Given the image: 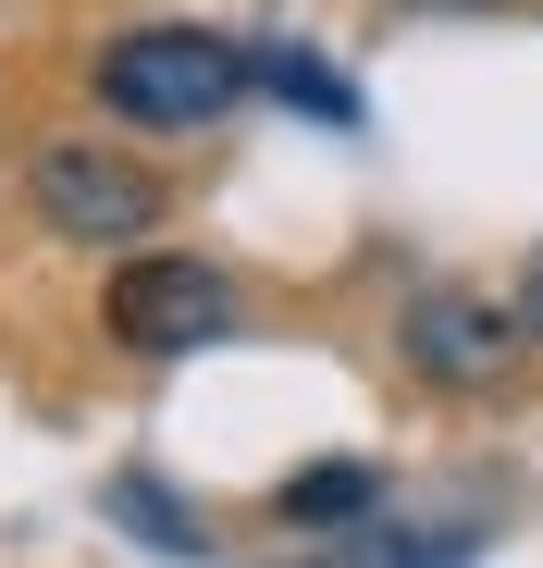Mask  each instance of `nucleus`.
<instances>
[{
  "mask_svg": "<svg viewBox=\"0 0 543 568\" xmlns=\"http://www.w3.org/2000/svg\"><path fill=\"white\" fill-rule=\"evenodd\" d=\"M371 495H383V483H371L358 457H321V469H297V483L272 495V507H285L297 531H358V519H371Z\"/></svg>",
  "mask_w": 543,
  "mask_h": 568,
  "instance_id": "nucleus-5",
  "label": "nucleus"
},
{
  "mask_svg": "<svg viewBox=\"0 0 543 568\" xmlns=\"http://www.w3.org/2000/svg\"><path fill=\"white\" fill-rule=\"evenodd\" d=\"M112 519H124V531H148L161 556H198V544H211V531H198L186 507H173V495L148 483V469H124V483H112Z\"/></svg>",
  "mask_w": 543,
  "mask_h": 568,
  "instance_id": "nucleus-7",
  "label": "nucleus"
},
{
  "mask_svg": "<svg viewBox=\"0 0 543 568\" xmlns=\"http://www.w3.org/2000/svg\"><path fill=\"white\" fill-rule=\"evenodd\" d=\"M519 297H458V284H432V297L408 310V358L432 371V384H494V371L519 358Z\"/></svg>",
  "mask_w": 543,
  "mask_h": 568,
  "instance_id": "nucleus-4",
  "label": "nucleus"
},
{
  "mask_svg": "<svg viewBox=\"0 0 543 568\" xmlns=\"http://www.w3.org/2000/svg\"><path fill=\"white\" fill-rule=\"evenodd\" d=\"M408 13H494V0H408Z\"/></svg>",
  "mask_w": 543,
  "mask_h": 568,
  "instance_id": "nucleus-9",
  "label": "nucleus"
},
{
  "mask_svg": "<svg viewBox=\"0 0 543 568\" xmlns=\"http://www.w3.org/2000/svg\"><path fill=\"white\" fill-rule=\"evenodd\" d=\"M259 87V50L211 38V26H136L100 50V112L136 124V136H186V124H223Z\"/></svg>",
  "mask_w": 543,
  "mask_h": 568,
  "instance_id": "nucleus-1",
  "label": "nucleus"
},
{
  "mask_svg": "<svg viewBox=\"0 0 543 568\" xmlns=\"http://www.w3.org/2000/svg\"><path fill=\"white\" fill-rule=\"evenodd\" d=\"M100 322H112V346H136V358H198V346L235 322V284H223L211 260H124L112 297H100Z\"/></svg>",
  "mask_w": 543,
  "mask_h": 568,
  "instance_id": "nucleus-3",
  "label": "nucleus"
},
{
  "mask_svg": "<svg viewBox=\"0 0 543 568\" xmlns=\"http://www.w3.org/2000/svg\"><path fill=\"white\" fill-rule=\"evenodd\" d=\"M259 87H285V112H309V124H358V87L309 50H259Z\"/></svg>",
  "mask_w": 543,
  "mask_h": 568,
  "instance_id": "nucleus-6",
  "label": "nucleus"
},
{
  "mask_svg": "<svg viewBox=\"0 0 543 568\" xmlns=\"http://www.w3.org/2000/svg\"><path fill=\"white\" fill-rule=\"evenodd\" d=\"M519 322H531V334H543V247H531V260H519Z\"/></svg>",
  "mask_w": 543,
  "mask_h": 568,
  "instance_id": "nucleus-8",
  "label": "nucleus"
},
{
  "mask_svg": "<svg viewBox=\"0 0 543 568\" xmlns=\"http://www.w3.org/2000/svg\"><path fill=\"white\" fill-rule=\"evenodd\" d=\"M25 199H38L50 235H74V247H136V235L161 223V185H148L124 149H86V136H62V149L25 161Z\"/></svg>",
  "mask_w": 543,
  "mask_h": 568,
  "instance_id": "nucleus-2",
  "label": "nucleus"
}]
</instances>
